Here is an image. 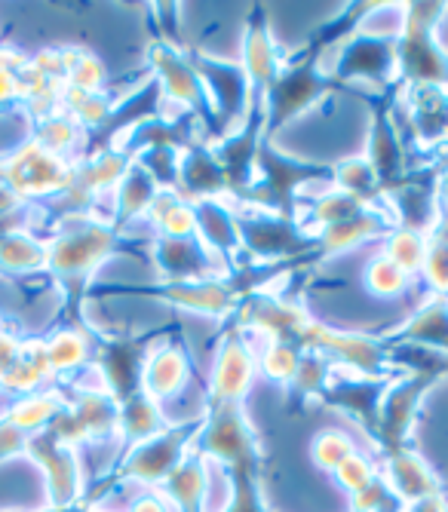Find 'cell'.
Masks as SVG:
<instances>
[{"instance_id": "6da1fadb", "label": "cell", "mask_w": 448, "mask_h": 512, "mask_svg": "<svg viewBox=\"0 0 448 512\" xmlns=\"http://www.w3.org/2000/svg\"><path fill=\"white\" fill-rule=\"evenodd\" d=\"M448 4H402L396 34V89H448V53L436 37Z\"/></svg>"}, {"instance_id": "7a4b0ae2", "label": "cell", "mask_w": 448, "mask_h": 512, "mask_svg": "<svg viewBox=\"0 0 448 512\" xmlns=\"http://www.w3.org/2000/svg\"><path fill=\"white\" fill-rule=\"evenodd\" d=\"M317 184L329 188L332 184V166H313V163H301L283 151L274 148V142H264L258 148L255 157V181L246 191L243 200L246 206L264 209V212H277L283 218L295 221L301 194L298 191H317Z\"/></svg>"}, {"instance_id": "3957f363", "label": "cell", "mask_w": 448, "mask_h": 512, "mask_svg": "<svg viewBox=\"0 0 448 512\" xmlns=\"http://www.w3.org/2000/svg\"><path fill=\"white\" fill-rule=\"evenodd\" d=\"M203 424H206V414L200 411V414H191L188 421H172L166 430L136 445H126L111 479L132 482L139 488H160L166 476L194 451V442L203 433Z\"/></svg>"}, {"instance_id": "277c9868", "label": "cell", "mask_w": 448, "mask_h": 512, "mask_svg": "<svg viewBox=\"0 0 448 512\" xmlns=\"http://www.w3.org/2000/svg\"><path fill=\"white\" fill-rule=\"evenodd\" d=\"M396 34L399 31L378 34L363 25L323 56V71L332 74L344 89L366 83L387 96L396 89Z\"/></svg>"}, {"instance_id": "5b68a950", "label": "cell", "mask_w": 448, "mask_h": 512, "mask_svg": "<svg viewBox=\"0 0 448 512\" xmlns=\"http://www.w3.org/2000/svg\"><path fill=\"white\" fill-rule=\"evenodd\" d=\"M206 424L194 442V454L206 457L212 467L231 470H264V454L258 433L249 421L243 402L206 405Z\"/></svg>"}, {"instance_id": "8992f818", "label": "cell", "mask_w": 448, "mask_h": 512, "mask_svg": "<svg viewBox=\"0 0 448 512\" xmlns=\"http://www.w3.org/2000/svg\"><path fill=\"white\" fill-rule=\"evenodd\" d=\"M237 221L249 264H298L304 255H317V240L292 218L237 203Z\"/></svg>"}, {"instance_id": "52a82bcc", "label": "cell", "mask_w": 448, "mask_h": 512, "mask_svg": "<svg viewBox=\"0 0 448 512\" xmlns=\"http://www.w3.org/2000/svg\"><path fill=\"white\" fill-rule=\"evenodd\" d=\"M194 71L200 74L212 105V145L237 132L249 117V83L240 62L218 59L203 50H188Z\"/></svg>"}, {"instance_id": "ba28073f", "label": "cell", "mask_w": 448, "mask_h": 512, "mask_svg": "<svg viewBox=\"0 0 448 512\" xmlns=\"http://www.w3.org/2000/svg\"><path fill=\"white\" fill-rule=\"evenodd\" d=\"M436 381L439 378L427 375V371H406V375H396L387 384V390L378 402V427L372 436V445L378 448L381 460L409 448L406 442L415 430L418 408Z\"/></svg>"}, {"instance_id": "9c48e42d", "label": "cell", "mask_w": 448, "mask_h": 512, "mask_svg": "<svg viewBox=\"0 0 448 512\" xmlns=\"http://www.w3.org/2000/svg\"><path fill=\"white\" fill-rule=\"evenodd\" d=\"M148 59H151L154 77L163 89L166 105L197 117V123L203 126V135H206V145H212V105H209L200 74L194 71V65L188 59V50H175V46H169L163 40H154L148 50Z\"/></svg>"}, {"instance_id": "30bf717a", "label": "cell", "mask_w": 448, "mask_h": 512, "mask_svg": "<svg viewBox=\"0 0 448 512\" xmlns=\"http://www.w3.org/2000/svg\"><path fill=\"white\" fill-rule=\"evenodd\" d=\"M120 243L114 224L105 218H77L65 234L50 246V267L68 279H83L93 273Z\"/></svg>"}, {"instance_id": "8fae6325", "label": "cell", "mask_w": 448, "mask_h": 512, "mask_svg": "<svg viewBox=\"0 0 448 512\" xmlns=\"http://www.w3.org/2000/svg\"><path fill=\"white\" fill-rule=\"evenodd\" d=\"M258 378V359L255 350L249 347L246 335L228 322V332L221 335L212 371H209V393L206 405H228V402H243Z\"/></svg>"}, {"instance_id": "7c38bea8", "label": "cell", "mask_w": 448, "mask_h": 512, "mask_svg": "<svg viewBox=\"0 0 448 512\" xmlns=\"http://www.w3.org/2000/svg\"><path fill=\"white\" fill-rule=\"evenodd\" d=\"M381 184V197L396 188V184L412 172L406 145H402V129L393 117V92L372 102V120H369V138H366V154H363Z\"/></svg>"}, {"instance_id": "4fadbf2b", "label": "cell", "mask_w": 448, "mask_h": 512, "mask_svg": "<svg viewBox=\"0 0 448 512\" xmlns=\"http://www.w3.org/2000/svg\"><path fill=\"white\" fill-rule=\"evenodd\" d=\"M286 62V53L277 46L271 22H267V10L255 7L246 19L243 31V74L249 83V108L252 105H267V89L274 86L280 68Z\"/></svg>"}, {"instance_id": "5bb4252c", "label": "cell", "mask_w": 448, "mask_h": 512, "mask_svg": "<svg viewBox=\"0 0 448 512\" xmlns=\"http://www.w3.org/2000/svg\"><path fill=\"white\" fill-rule=\"evenodd\" d=\"M396 375H384V378H366V375H356V371L344 368V365H332L326 387L320 393L317 402L332 405L347 411L356 424H360L369 436H375L378 427V402L387 390V384Z\"/></svg>"}, {"instance_id": "9a60e30c", "label": "cell", "mask_w": 448, "mask_h": 512, "mask_svg": "<svg viewBox=\"0 0 448 512\" xmlns=\"http://www.w3.org/2000/svg\"><path fill=\"white\" fill-rule=\"evenodd\" d=\"M154 264L163 276V283H200V279L224 276L234 267H228L221 258H215L197 237H154Z\"/></svg>"}, {"instance_id": "2e32d148", "label": "cell", "mask_w": 448, "mask_h": 512, "mask_svg": "<svg viewBox=\"0 0 448 512\" xmlns=\"http://www.w3.org/2000/svg\"><path fill=\"white\" fill-rule=\"evenodd\" d=\"M393 96H399L393 114L409 123L421 148L448 145V89L412 86V89H393Z\"/></svg>"}, {"instance_id": "e0dca14e", "label": "cell", "mask_w": 448, "mask_h": 512, "mask_svg": "<svg viewBox=\"0 0 448 512\" xmlns=\"http://www.w3.org/2000/svg\"><path fill=\"white\" fill-rule=\"evenodd\" d=\"M191 206L197 221V240L228 267H237L234 258L243 252L237 203L231 197H212V200H197Z\"/></svg>"}, {"instance_id": "ac0fdd59", "label": "cell", "mask_w": 448, "mask_h": 512, "mask_svg": "<svg viewBox=\"0 0 448 512\" xmlns=\"http://www.w3.org/2000/svg\"><path fill=\"white\" fill-rule=\"evenodd\" d=\"M31 454L43 463V473H47L50 506L80 503V494H83V470H80L77 451L71 445H62L50 433V436H37L31 442Z\"/></svg>"}, {"instance_id": "d6986e66", "label": "cell", "mask_w": 448, "mask_h": 512, "mask_svg": "<svg viewBox=\"0 0 448 512\" xmlns=\"http://www.w3.org/2000/svg\"><path fill=\"white\" fill-rule=\"evenodd\" d=\"M381 476L387 479V485L393 488V494L402 500V506H406V509L421 503V500H427V497L445 494L442 482L430 470V463L418 451H412V448L384 457L381 460Z\"/></svg>"}, {"instance_id": "ffe728a7", "label": "cell", "mask_w": 448, "mask_h": 512, "mask_svg": "<svg viewBox=\"0 0 448 512\" xmlns=\"http://www.w3.org/2000/svg\"><path fill=\"white\" fill-rule=\"evenodd\" d=\"M393 227H396L393 215L384 206H372L363 215H356V218H347L341 224H332V227L317 230V234H313V240H317V255L320 258H329V255L356 249V246L372 243V240H384Z\"/></svg>"}, {"instance_id": "44dd1931", "label": "cell", "mask_w": 448, "mask_h": 512, "mask_svg": "<svg viewBox=\"0 0 448 512\" xmlns=\"http://www.w3.org/2000/svg\"><path fill=\"white\" fill-rule=\"evenodd\" d=\"M178 197L185 203L212 200V197H228V178L212 151V145H191L182 151V163H178Z\"/></svg>"}, {"instance_id": "7402d4cb", "label": "cell", "mask_w": 448, "mask_h": 512, "mask_svg": "<svg viewBox=\"0 0 448 512\" xmlns=\"http://www.w3.org/2000/svg\"><path fill=\"white\" fill-rule=\"evenodd\" d=\"M191 378V356L185 344L178 341H163L151 350L145 371H142V390L154 402H169L172 396L182 393V387Z\"/></svg>"}, {"instance_id": "603a6c76", "label": "cell", "mask_w": 448, "mask_h": 512, "mask_svg": "<svg viewBox=\"0 0 448 512\" xmlns=\"http://www.w3.org/2000/svg\"><path fill=\"white\" fill-rule=\"evenodd\" d=\"M10 178L22 194H56L68 188L74 172L62 157L43 151L40 145H28L10 166Z\"/></svg>"}, {"instance_id": "cb8c5ba5", "label": "cell", "mask_w": 448, "mask_h": 512, "mask_svg": "<svg viewBox=\"0 0 448 512\" xmlns=\"http://www.w3.org/2000/svg\"><path fill=\"white\" fill-rule=\"evenodd\" d=\"M209 476L212 463L200 454H188L157 488L175 512H206L209 509Z\"/></svg>"}, {"instance_id": "d4e9b609", "label": "cell", "mask_w": 448, "mask_h": 512, "mask_svg": "<svg viewBox=\"0 0 448 512\" xmlns=\"http://www.w3.org/2000/svg\"><path fill=\"white\" fill-rule=\"evenodd\" d=\"M387 341L448 356V295H430L399 329L390 332Z\"/></svg>"}, {"instance_id": "484cf974", "label": "cell", "mask_w": 448, "mask_h": 512, "mask_svg": "<svg viewBox=\"0 0 448 512\" xmlns=\"http://www.w3.org/2000/svg\"><path fill=\"white\" fill-rule=\"evenodd\" d=\"M169 424L172 421H166L163 405L154 402L145 390L120 405V442H123V448L166 430Z\"/></svg>"}, {"instance_id": "4316f807", "label": "cell", "mask_w": 448, "mask_h": 512, "mask_svg": "<svg viewBox=\"0 0 448 512\" xmlns=\"http://www.w3.org/2000/svg\"><path fill=\"white\" fill-rule=\"evenodd\" d=\"M332 188L369 206H381V184L366 157H344L332 166Z\"/></svg>"}, {"instance_id": "83f0119b", "label": "cell", "mask_w": 448, "mask_h": 512, "mask_svg": "<svg viewBox=\"0 0 448 512\" xmlns=\"http://www.w3.org/2000/svg\"><path fill=\"white\" fill-rule=\"evenodd\" d=\"M332 359L323 356V353H313V350H301V362H298V371L289 384V396L298 402V405H307V402H317L323 387H326V378L332 371Z\"/></svg>"}, {"instance_id": "f1b7e54d", "label": "cell", "mask_w": 448, "mask_h": 512, "mask_svg": "<svg viewBox=\"0 0 448 512\" xmlns=\"http://www.w3.org/2000/svg\"><path fill=\"white\" fill-rule=\"evenodd\" d=\"M264 470H231L228 476V500L218 512H271L261 488Z\"/></svg>"}, {"instance_id": "f546056e", "label": "cell", "mask_w": 448, "mask_h": 512, "mask_svg": "<svg viewBox=\"0 0 448 512\" xmlns=\"http://www.w3.org/2000/svg\"><path fill=\"white\" fill-rule=\"evenodd\" d=\"M381 255H387L396 267H402L409 276H418L427 258V237L415 234V230L406 227H393L390 234L381 240Z\"/></svg>"}, {"instance_id": "4dcf8cb0", "label": "cell", "mask_w": 448, "mask_h": 512, "mask_svg": "<svg viewBox=\"0 0 448 512\" xmlns=\"http://www.w3.org/2000/svg\"><path fill=\"white\" fill-rule=\"evenodd\" d=\"M421 276L430 295H448V218L445 215L427 234V258Z\"/></svg>"}, {"instance_id": "1f68e13d", "label": "cell", "mask_w": 448, "mask_h": 512, "mask_svg": "<svg viewBox=\"0 0 448 512\" xmlns=\"http://www.w3.org/2000/svg\"><path fill=\"white\" fill-rule=\"evenodd\" d=\"M409 273L402 270V267H396L387 255H372L369 258V264H366V286H369V292L372 295H378V298H396V295H402L406 292V286H409Z\"/></svg>"}, {"instance_id": "d6a6232c", "label": "cell", "mask_w": 448, "mask_h": 512, "mask_svg": "<svg viewBox=\"0 0 448 512\" xmlns=\"http://www.w3.org/2000/svg\"><path fill=\"white\" fill-rule=\"evenodd\" d=\"M353 454H356V442L341 430H323L310 445V460L326 473H335L341 463Z\"/></svg>"}, {"instance_id": "836d02e7", "label": "cell", "mask_w": 448, "mask_h": 512, "mask_svg": "<svg viewBox=\"0 0 448 512\" xmlns=\"http://www.w3.org/2000/svg\"><path fill=\"white\" fill-rule=\"evenodd\" d=\"M89 356V344L83 335L77 332H59L50 344H47V362L50 371H71L80 368Z\"/></svg>"}, {"instance_id": "e575fe53", "label": "cell", "mask_w": 448, "mask_h": 512, "mask_svg": "<svg viewBox=\"0 0 448 512\" xmlns=\"http://www.w3.org/2000/svg\"><path fill=\"white\" fill-rule=\"evenodd\" d=\"M62 414V399H56L53 393H43V396H31L25 399L16 414H13V427L16 430H40L43 424L56 421Z\"/></svg>"}, {"instance_id": "d590c367", "label": "cell", "mask_w": 448, "mask_h": 512, "mask_svg": "<svg viewBox=\"0 0 448 512\" xmlns=\"http://www.w3.org/2000/svg\"><path fill=\"white\" fill-rule=\"evenodd\" d=\"M350 512H406V506H402L387 479L378 473L360 494L350 497Z\"/></svg>"}, {"instance_id": "8d00e7d4", "label": "cell", "mask_w": 448, "mask_h": 512, "mask_svg": "<svg viewBox=\"0 0 448 512\" xmlns=\"http://www.w3.org/2000/svg\"><path fill=\"white\" fill-rule=\"evenodd\" d=\"M80 142V123L71 117V114H62V117H47L40 126V148L50 151V154H62L68 148H74Z\"/></svg>"}, {"instance_id": "74e56055", "label": "cell", "mask_w": 448, "mask_h": 512, "mask_svg": "<svg viewBox=\"0 0 448 512\" xmlns=\"http://www.w3.org/2000/svg\"><path fill=\"white\" fill-rule=\"evenodd\" d=\"M378 473H381V463H375L372 457H366V454L356 451L353 457H347V460L341 463V467H338L332 476H335V482L353 497V494H360Z\"/></svg>"}, {"instance_id": "f35d334b", "label": "cell", "mask_w": 448, "mask_h": 512, "mask_svg": "<svg viewBox=\"0 0 448 512\" xmlns=\"http://www.w3.org/2000/svg\"><path fill=\"white\" fill-rule=\"evenodd\" d=\"M0 261L13 270H37V267H47L50 249L40 246L37 240L16 237V240H7L4 246H0Z\"/></svg>"}, {"instance_id": "ab89813d", "label": "cell", "mask_w": 448, "mask_h": 512, "mask_svg": "<svg viewBox=\"0 0 448 512\" xmlns=\"http://www.w3.org/2000/svg\"><path fill=\"white\" fill-rule=\"evenodd\" d=\"M129 512H175V509L169 506V500L157 488H145L142 494H136V500L129 503Z\"/></svg>"}, {"instance_id": "60d3db41", "label": "cell", "mask_w": 448, "mask_h": 512, "mask_svg": "<svg viewBox=\"0 0 448 512\" xmlns=\"http://www.w3.org/2000/svg\"><path fill=\"white\" fill-rule=\"evenodd\" d=\"M22 356V347H19V341H13V338H7V335H0V378L7 375V371L16 365V359Z\"/></svg>"}, {"instance_id": "b9f144b4", "label": "cell", "mask_w": 448, "mask_h": 512, "mask_svg": "<svg viewBox=\"0 0 448 512\" xmlns=\"http://www.w3.org/2000/svg\"><path fill=\"white\" fill-rule=\"evenodd\" d=\"M406 512H448V497L445 494H436V497H427L415 506H409Z\"/></svg>"}, {"instance_id": "7bdbcfd3", "label": "cell", "mask_w": 448, "mask_h": 512, "mask_svg": "<svg viewBox=\"0 0 448 512\" xmlns=\"http://www.w3.org/2000/svg\"><path fill=\"white\" fill-rule=\"evenodd\" d=\"M96 503L93 500H80V503H71V506H50V509H40V512H89Z\"/></svg>"}, {"instance_id": "ee69618b", "label": "cell", "mask_w": 448, "mask_h": 512, "mask_svg": "<svg viewBox=\"0 0 448 512\" xmlns=\"http://www.w3.org/2000/svg\"><path fill=\"white\" fill-rule=\"evenodd\" d=\"M439 209L448 218V172L445 169H442V178H439Z\"/></svg>"}, {"instance_id": "f6af8a7d", "label": "cell", "mask_w": 448, "mask_h": 512, "mask_svg": "<svg viewBox=\"0 0 448 512\" xmlns=\"http://www.w3.org/2000/svg\"><path fill=\"white\" fill-rule=\"evenodd\" d=\"M89 512H114V509H102V506H93V509H89Z\"/></svg>"}, {"instance_id": "bcb514c9", "label": "cell", "mask_w": 448, "mask_h": 512, "mask_svg": "<svg viewBox=\"0 0 448 512\" xmlns=\"http://www.w3.org/2000/svg\"><path fill=\"white\" fill-rule=\"evenodd\" d=\"M4 512H16V509H4Z\"/></svg>"}]
</instances>
